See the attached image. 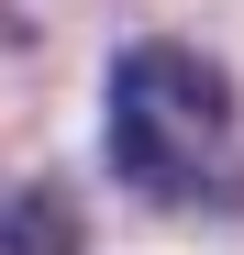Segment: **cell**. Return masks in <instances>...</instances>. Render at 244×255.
I'll return each instance as SVG.
<instances>
[{
	"label": "cell",
	"mask_w": 244,
	"mask_h": 255,
	"mask_svg": "<svg viewBox=\"0 0 244 255\" xmlns=\"http://www.w3.org/2000/svg\"><path fill=\"white\" fill-rule=\"evenodd\" d=\"M0 255H78V200L56 178H33L0 200Z\"/></svg>",
	"instance_id": "obj_2"
},
{
	"label": "cell",
	"mask_w": 244,
	"mask_h": 255,
	"mask_svg": "<svg viewBox=\"0 0 244 255\" xmlns=\"http://www.w3.org/2000/svg\"><path fill=\"white\" fill-rule=\"evenodd\" d=\"M100 133H111V178L155 200V211H244V100L222 56L200 45H133L111 67V100H100Z\"/></svg>",
	"instance_id": "obj_1"
}]
</instances>
